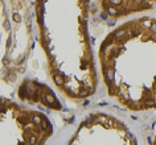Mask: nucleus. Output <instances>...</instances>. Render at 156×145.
I'll return each instance as SVG.
<instances>
[{
	"instance_id": "nucleus-1",
	"label": "nucleus",
	"mask_w": 156,
	"mask_h": 145,
	"mask_svg": "<svg viewBox=\"0 0 156 145\" xmlns=\"http://www.w3.org/2000/svg\"><path fill=\"white\" fill-rule=\"evenodd\" d=\"M90 0H36L40 41L52 80L65 95H93L97 73L87 33Z\"/></svg>"
},
{
	"instance_id": "nucleus-2",
	"label": "nucleus",
	"mask_w": 156,
	"mask_h": 145,
	"mask_svg": "<svg viewBox=\"0 0 156 145\" xmlns=\"http://www.w3.org/2000/svg\"><path fill=\"white\" fill-rule=\"evenodd\" d=\"M98 61L111 98L130 111L156 110V18L116 27L102 41Z\"/></svg>"
},
{
	"instance_id": "nucleus-3",
	"label": "nucleus",
	"mask_w": 156,
	"mask_h": 145,
	"mask_svg": "<svg viewBox=\"0 0 156 145\" xmlns=\"http://www.w3.org/2000/svg\"><path fill=\"white\" fill-rule=\"evenodd\" d=\"M52 133L44 114L2 99V145H45Z\"/></svg>"
},
{
	"instance_id": "nucleus-4",
	"label": "nucleus",
	"mask_w": 156,
	"mask_h": 145,
	"mask_svg": "<svg viewBox=\"0 0 156 145\" xmlns=\"http://www.w3.org/2000/svg\"><path fill=\"white\" fill-rule=\"evenodd\" d=\"M98 5L107 17L119 20L131 15L153 11L156 0H98Z\"/></svg>"
},
{
	"instance_id": "nucleus-5",
	"label": "nucleus",
	"mask_w": 156,
	"mask_h": 145,
	"mask_svg": "<svg viewBox=\"0 0 156 145\" xmlns=\"http://www.w3.org/2000/svg\"><path fill=\"white\" fill-rule=\"evenodd\" d=\"M19 98L24 102L41 104L50 110H61V103L54 92L44 83L33 80H24L19 87Z\"/></svg>"
}]
</instances>
